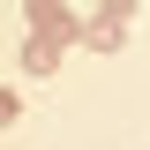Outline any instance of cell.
Wrapping results in <instances>:
<instances>
[{
  "instance_id": "cell-1",
  "label": "cell",
  "mask_w": 150,
  "mask_h": 150,
  "mask_svg": "<svg viewBox=\"0 0 150 150\" xmlns=\"http://www.w3.org/2000/svg\"><path fill=\"white\" fill-rule=\"evenodd\" d=\"M23 15H30V30H45V38H60V45H75V30L83 23L60 8V0H23Z\"/></svg>"
},
{
  "instance_id": "cell-2",
  "label": "cell",
  "mask_w": 150,
  "mask_h": 150,
  "mask_svg": "<svg viewBox=\"0 0 150 150\" xmlns=\"http://www.w3.org/2000/svg\"><path fill=\"white\" fill-rule=\"evenodd\" d=\"M75 38H83V45H98V53H120V45H128V23H120V15H98V23H83Z\"/></svg>"
},
{
  "instance_id": "cell-3",
  "label": "cell",
  "mask_w": 150,
  "mask_h": 150,
  "mask_svg": "<svg viewBox=\"0 0 150 150\" xmlns=\"http://www.w3.org/2000/svg\"><path fill=\"white\" fill-rule=\"evenodd\" d=\"M60 53H68L60 38H45V30H30V45H23V68H30V75H53V68H60Z\"/></svg>"
},
{
  "instance_id": "cell-4",
  "label": "cell",
  "mask_w": 150,
  "mask_h": 150,
  "mask_svg": "<svg viewBox=\"0 0 150 150\" xmlns=\"http://www.w3.org/2000/svg\"><path fill=\"white\" fill-rule=\"evenodd\" d=\"M15 112H23V98L8 90V83H0V128H8V120H15Z\"/></svg>"
},
{
  "instance_id": "cell-5",
  "label": "cell",
  "mask_w": 150,
  "mask_h": 150,
  "mask_svg": "<svg viewBox=\"0 0 150 150\" xmlns=\"http://www.w3.org/2000/svg\"><path fill=\"white\" fill-rule=\"evenodd\" d=\"M98 15H120V23H128V15H135V0H98Z\"/></svg>"
}]
</instances>
